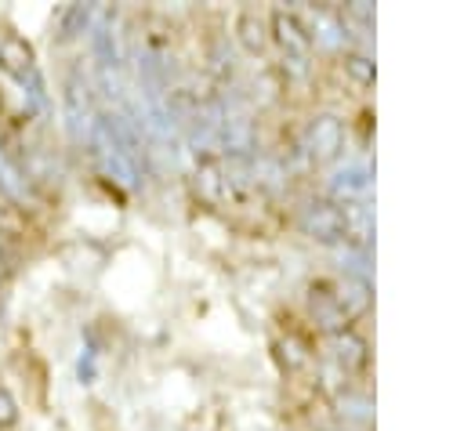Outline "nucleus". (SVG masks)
<instances>
[{
	"mask_svg": "<svg viewBox=\"0 0 464 431\" xmlns=\"http://www.w3.org/2000/svg\"><path fill=\"white\" fill-rule=\"evenodd\" d=\"M0 69L22 87L25 101H29L36 112L47 109L44 76H40V65H36V54H33L29 40H22L18 33H4V36H0Z\"/></svg>",
	"mask_w": 464,
	"mask_h": 431,
	"instance_id": "1",
	"label": "nucleus"
},
{
	"mask_svg": "<svg viewBox=\"0 0 464 431\" xmlns=\"http://www.w3.org/2000/svg\"><path fill=\"white\" fill-rule=\"evenodd\" d=\"M87 145H91V156H94L98 170H102L109 181H116V185H123V188H138V185H141V174H138L134 163L116 148V141L109 138L102 116H94V123H91V130H87Z\"/></svg>",
	"mask_w": 464,
	"mask_h": 431,
	"instance_id": "2",
	"label": "nucleus"
},
{
	"mask_svg": "<svg viewBox=\"0 0 464 431\" xmlns=\"http://www.w3.org/2000/svg\"><path fill=\"white\" fill-rule=\"evenodd\" d=\"M272 40L283 51V65L294 76H304L308 72V58H312V33L301 25V18L290 14V11H276L272 14Z\"/></svg>",
	"mask_w": 464,
	"mask_h": 431,
	"instance_id": "3",
	"label": "nucleus"
},
{
	"mask_svg": "<svg viewBox=\"0 0 464 431\" xmlns=\"http://www.w3.org/2000/svg\"><path fill=\"white\" fill-rule=\"evenodd\" d=\"M62 109H65V127H69V134L80 141L87 130H91V123H94V94H91V83H87V76L80 72V69H69L65 72V83H62Z\"/></svg>",
	"mask_w": 464,
	"mask_h": 431,
	"instance_id": "4",
	"label": "nucleus"
},
{
	"mask_svg": "<svg viewBox=\"0 0 464 431\" xmlns=\"http://www.w3.org/2000/svg\"><path fill=\"white\" fill-rule=\"evenodd\" d=\"M301 228H304V235H312L319 243H341V239H348L344 210L334 199H308L301 206Z\"/></svg>",
	"mask_w": 464,
	"mask_h": 431,
	"instance_id": "5",
	"label": "nucleus"
},
{
	"mask_svg": "<svg viewBox=\"0 0 464 431\" xmlns=\"http://www.w3.org/2000/svg\"><path fill=\"white\" fill-rule=\"evenodd\" d=\"M344 145V130H341V120L337 116H315L304 130V152L308 159L315 163H330Z\"/></svg>",
	"mask_w": 464,
	"mask_h": 431,
	"instance_id": "6",
	"label": "nucleus"
},
{
	"mask_svg": "<svg viewBox=\"0 0 464 431\" xmlns=\"http://www.w3.org/2000/svg\"><path fill=\"white\" fill-rule=\"evenodd\" d=\"M330 293H334L337 311H341L348 322L370 308V286H366L362 275H344V279H337V283L330 286Z\"/></svg>",
	"mask_w": 464,
	"mask_h": 431,
	"instance_id": "7",
	"label": "nucleus"
},
{
	"mask_svg": "<svg viewBox=\"0 0 464 431\" xmlns=\"http://www.w3.org/2000/svg\"><path fill=\"white\" fill-rule=\"evenodd\" d=\"M91 47H94V58H98V69H102V72H120L123 54H120L116 25H112L109 14H102V18L94 22V29H91Z\"/></svg>",
	"mask_w": 464,
	"mask_h": 431,
	"instance_id": "8",
	"label": "nucleus"
},
{
	"mask_svg": "<svg viewBox=\"0 0 464 431\" xmlns=\"http://www.w3.org/2000/svg\"><path fill=\"white\" fill-rule=\"evenodd\" d=\"M196 192L207 199V203H225L228 199V177H225V163L221 156H199V167H196Z\"/></svg>",
	"mask_w": 464,
	"mask_h": 431,
	"instance_id": "9",
	"label": "nucleus"
},
{
	"mask_svg": "<svg viewBox=\"0 0 464 431\" xmlns=\"http://www.w3.org/2000/svg\"><path fill=\"white\" fill-rule=\"evenodd\" d=\"M330 192H334V203H366L370 196V170L359 167V163H348L334 174L330 181Z\"/></svg>",
	"mask_w": 464,
	"mask_h": 431,
	"instance_id": "10",
	"label": "nucleus"
},
{
	"mask_svg": "<svg viewBox=\"0 0 464 431\" xmlns=\"http://www.w3.org/2000/svg\"><path fill=\"white\" fill-rule=\"evenodd\" d=\"M308 308L315 315V322L326 330V333H337V330H348V319L337 311L334 304V293H330V283H315L312 293H308Z\"/></svg>",
	"mask_w": 464,
	"mask_h": 431,
	"instance_id": "11",
	"label": "nucleus"
},
{
	"mask_svg": "<svg viewBox=\"0 0 464 431\" xmlns=\"http://www.w3.org/2000/svg\"><path fill=\"white\" fill-rule=\"evenodd\" d=\"M330 348H334V359H337L344 369H359V366H366V340L355 337L352 330H337V333H330Z\"/></svg>",
	"mask_w": 464,
	"mask_h": 431,
	"instance_id": "12",
	"label": "nucleus"
},
{
	"mask_svg": "<svg viewBox=\"0 0 464 431\" xmlns=\"http://www.w3.org/2000/svg\"><path fill=\"white\" fill-rule=\"evenodd\" d=\"M0 192L11 203H25L29 199V181H25V174L14 167V159L4 148H0Z\"/></svg>",
	"mask_w": 464,
	"mask_h": 431,
	"instance_id": "13",
	"label": "nucleus"
},
{
	"mask_svg": "<svg viewBox=\"0 0 464 431\" xmlns=\"http://www.w3.org/2000/svg\"><path fill=\"white\" fill-rule=\"evenodd\" d=\"M91 18H94V7H91V4H69V7L58 14V36H62V40L80 36L83 29H91Z\"/></svg>",
	"mask_w": 464,
	"mask_h": 431,
	"instance_id": "14",
	"label": "nucleus"
},
{
	"mask_svg": "<svg viewBox=\"0 0 464 431\" xmlns=\"http://www.w3.org/2000/svg\"><path fill=\"white\" fill-rule=\"evenodd\" d=\"M236 29H239V43H243L250 54H261V51H265L268 33H265V22H261L257 14H243V18L236 22Z\"/></svg>",
	"mask_w": 464,
	"mask_h": 431,
	"instance_id": "15",
	"label": "nucleus"
},
{
	"mask_svg": "<svg viewBox=\"0 0 464 431\" xmlns=\"http://www.w3.org/2000/svg\"><path fill=\"white\" fill-rule=\"evenodd\" d=\"M344 65H348V72H352L355 83H362V87L373 83V62H370V58H362V54H348Z\"/></svg>",
	"mask_w": 464,
	"mask_h": 431,
	"instance_id": "16",
	"label": "nucleus"
},
{
	"mask_svg": "<svg viewBox=\"0 0 464 431\" xmlns=\"http://www.w3.org/2000/svg\"><path fill=\"white\" fill-rule=\"evenodd\" d=\"M341 413H348V417H355V420H370V402L359 398V395H344V398H341Z\"/></svg>",
	"mask_w": 464,
	"mask_h": 431,
	"instance_id": "17",
	"label": "nucleus"
},
{
	"mask_svg": "<svg viewBox=\"0 0 464 431\" xmlns=\"http://www.w3.org/2000/svg\"><path fill=\"white\" fill-rule=\"evenodd\" d=\"M18 420V402L11 398L7 388H0V427H11Z\"/></svg>",
	"mask_w": 464,
	"mask_h": 431,
	"instance_id": "18",
	"label": "nucleus"
},
{
	"mask_svg": "<svg viewBox=\"0 0 464 431\" xmlns=\"http://www.w3.org/2000/svg\"><path fill=\"white\" fill-rule=\"evenodd\" d=\"M76 373H80V380H83V384H91V380H94V351H91V348L80 355V362H76Z\"/></svg>",
	"mask_w": 464,
	"mask_h": 431,
	"instance_id": "19",
	"label": "nucleus"
}]
</instances>
